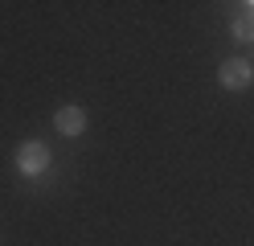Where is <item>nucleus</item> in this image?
<instances>
[{"label": "nucleus", "mask_w": 254, "mask_h": 246, "mask_svg": "<svg viewBox=\"0 0 254 246\" xmlns=\"http://www.w3.org/2000/svg\"><path fill=\"white\" fill-rule=\"evenodd\" d=\"M217 82H221L226 90H246L250 82H254V70H250V62H246V58H230V62H221Z\"/></svg>", "instance_id": "1"}, {"label": "nucleus", "mask_w": 254, "mask_h": 246, "mask_svg": "<svg viewBox=\"0 0 254 246\" xmlns=\"http://www.w3.org/2000/svg\"><path fill=\"white\" fill-rule=\"evenodd\" d=\"M17 164H21V172L25 176H37V172H45V168H50V148H45V144H25L21 148V152H17Z\"/></svg>", "instance_id": "2"}, {"label": "nucleus", "mask_w": 254, "mask_h": 246, "mask_svg": "<svg viewBox=\"0 0 254 246\" xmlns=\"http://www.w3.org/2000/svg\"><path fill=\"white\" fill-rule=\"evenodd\" d=\"M58 131H62V136H82V131H86V111L82 107H78V103H66V107H62L58 111Z\"/></svg>", "instance_id": "3"}, {"label": "nucleus", "mask_w": 254, "mask_h": 246, "mask_svg": "<svg viewBox=\"0 0 254 246\" xmlns=\"http://www.w3.org/2000/svg\"><path fill=\"white\" fill-rule=\"evenodd\" d=\"M230 29H234V37H238V41H254V8L242 4V8L234 12V25H230Z\"/></svg>", "instance_id": "4"}, {"label": "nucleus", "mask_w": 254, "mask_h": 246, "mask_svg": "<svg viewBox=\"0 0 254 246\" xmlns=\"http://www.w3.org/2000/svg\"><path fill=\"white\" fill-rule=\"evenodd\" d=\"M250 70H254V58H250Z\"/></svg>", "instance_id": "5"}]
</instances>
